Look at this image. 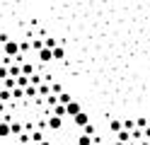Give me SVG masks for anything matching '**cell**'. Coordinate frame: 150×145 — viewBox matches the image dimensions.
<instances>
[{
  "label": "cell",
  "instance_id": "obj_1",
  "mask_svg": "<svg viewBox=\"0 0 150 145\" xmlns=\"http://www.w3.org/2000/svg\"><path fill=\"white\" fill-rule=\"evenodd\" d=\"M3 51H5V56H10V58H17V56L22 53V46L17 44V41H12V39H10L7 44H3Z\"/></svg>",
  "mask_w": 150,
  "mask_h": 145
},
{
  "label": "cell",
  "instance_id": "obj_2",
  "mask_svg": "<svg viewBox=\"0 0 150 145\" xmlns=\"http://www.w3.org/2000/svg\"><path fill=\"white\" fill-rule=\"evenodd\" d=\"M73 121H75V126H80V128H85V126L90 123V116H87L85 111H80V114H75V116H73Z\"/></svg>",
  "mask_w": 150,
  "mask_h": 145
},
{
  "label": "cell",
  "instance_id": "obj_3",
  "mask_svg": "<svg viewBox=\"0 0 150 145\" xmlns=\"http://www.w3.org/2000/svg\"><path fill=\"white\" fill-rule=\"evenodd\" d=\"M61 126H63V116H58V114H53L51 119H49V128H51V131H58Z\"/></svg>",
  "mask_w": 150,
  "mask_h": 145
},
{
  "label": "cell",
  "instance_id": "obj_4",
  "mask_svg": "<svg viewBox=\"0 0 150 145\" xmlns=\"http://www.w3.org/2000/svg\"><path fill=\"white\" fill-rule=\"evenodd\" d=\"M65 111H68V116H75V114H80L82 109H80L78 102H68V104H65Z\"/></svg>",
  "mask_w": 150,
  "mask_h": 145
},
{
  "label": "cell",
  "instance_id": "obj_5",
  "mask_svg": "<svg viewBox=\"0 0 150 145\" xmlns=\"http://www.w3.org/2000/svg\"><path fill=\"white\" fill-rule=\"evenodd\" d=\"M5 135H12V126H10V121H3V123H0V138H5Z\"/></svg>",
  "mask_w": 150,
  "mask_h": 145
},
{
  "label": "cell",
  "instance_id": "obj_6",
  "mask_svg": "<svg viewBox=\"0 0 150 145\" xmlns=\"http://www.w3.org/2000/svg\"><path fill=\"white\" fill-rule=\"evenodd\" d=\"M36 94H39V87L36 85H27L24 87V97H36Z\"/></svg>",
  "mask_w": 150,
  "mask_h": 145
},
{
  "label": "cell",
  "instance_id": "obj_7",
  "mask_svg": "<svg viewBox=\"0 0 150 145\" xmlns=\"http://www.w3.org/2000/svg\"><path fill=\"white\" fill-rule=\"evenodd\" d=\"M131 135H133L131 131H126V128H121V131L116 133V138H119V140H124V143H128V138H131Z\"/></svg>",
  "mask_w": 150,
  "mask_h": 145
},
{
  "label": "cell",
  "instance_id": "obj_8",
  "mask_svg": "<svg viewBox=\"0 0 150 145\" xmlns=\"http://www.w3.org/2000/svg\"><path fill=\"white\" fill-rule=\"evenodd\" d=\"M78 145H92V135L90 133H82L80 138H78Z\"/></svg>",
  "mask_w": 150,
  "mask_h": 145
},
{
  "label": "cell",
  "instance_id": "obj_9",
  "mask_svg": "<svg viewBox=\"0 0 150 145\" xmlns=\"http://www.w3.org/2000/svg\"><path fill=\"white\" fill-rule=\"evenodd\" d=\"M63 58H65V51H63L61 46H56L53 48V61H63Z\"/></svg>",
  "mask_w": 150,
  "mask_h": 145
},
{
  "label": "cell",
  "instance_id": "obj_10",
  "mask_svg": "<svg viewBox=\"0 0 150 145\" xmlns=\"http://www.w3.org/2000/svg\"><path fill=\"white\" fill-rule=\"evenodd\" d=\"M29 82H32V77H29V75H24V73H22L20 77H17V85H20V87H27Z\"/></svg>",
  "mask_w": 150,
  "mask_h": 145
},
{
  "label": "cell",
  "instance_id": "obj_11",
  "mask_svg": "<svg viewBox=\"0 0 150 145\" xmlns=\"http://www.w3.org/2000/svg\"><path fill=\"white\" fill-rule=\"evenodd\" d=\"M0 99H3V102H10V99H12V90H7V87H5V90H0Z\"/></svg>",
  "mask_w": 150,
  "mask_h": 145
},
{
  "label": "cell",
  "instance_id": "obj_12",
  "mask_svg": "<svg viewBox=\"0 0 150 145\" xmlns=\"http://www.w3.org/2000/svg\"><path fill=\"white\" fill-rule=\"evenodd\" d=\"M109 128L114 131V133H119L121 128H124V123H121V121H109Z\"/></svg>",
  "mask_w": 150,
  "mask_h": 145
},
{
  "label": "cell",
  "instance_id": "obj_13",
  "mask_svg": "<svg viewBox=\"0 0 150 145\" xmlns=\"http://www.w3.org/2000/svg\"><path fill=\"white\" fill-rule=\"evenodd\" d=\"M10 75L12 77H20L22 75V65H10Z\"/></svg>",
  "mask_w": 150,
  "mask_h": 145
},
{
  "label": "cell",
  "instance_id": "obj_14",
  "mask_svg": "<svg viewBox=\"0 0 150 145\" xmlns=\"http://www.w3.org/2000/svg\"><path fill=\"white\" fill-rule=\"evenodd\" d=\"M58 102H61V104H68V102H73V99H70L68 92H61V94H58Z\"/></svg>",
  "mask_w": 150,
  "mask_h": 145
},
{
  "label": "cell",
  "instance_id": "obj_15",
  "mask_svg": "<svg viewBox=\"0 0 150 145\" xmlns=\"http://www.w3.org/2000/svg\"><path fill=\"white\" fill-rule=\"evenodd\" d=\"M53 114H58V116H65V114H68V111H65V104H56Z\"/></svg>",
  "mask_w": 150,
  "mask_h": 145
},
{
  "label": "cell",
  "instance_id": "obj_16",
  "mask_svg": "<svg viewBox=\"0 0 150 145\" xmlns=\"http://www.w3.org/2000/svg\"><path fill=\"white\" fill-rule=\"evenodd\" d=\"M22 73H24V75H34V68H32V63H24V65H22Z\"/></svg>",
  "mask_w": 150,
  "mask_h": 145
},
{
  "label": "cell",
  "instance_id": "obj_17",
  "mask_svg": "<svg viewBox=\"0 0 150 145\" xmlns=\"http://www.w3.org/2000/svg\"><path fill=\"white\" fill-rule=\"evenodd\" d=\"M32 48H34V51H41V48H44V41H39V39H34V41H32Z\"/></svg>",
  "mask_w": 150,
  "mask_h": 145
},
{
  "label": "cell",
  "instance_id": "obj_18",
  "mask_svg": "<svg viewBox=\"0 0 150 145\" xmlns=\"http://www.w3.org/2000/svg\"><path fill=\"white\" fill-rule=\"evenodd\" d=\"M12 126V135H22V126L20 123H10Z\"/></svg>",
  "mask_w": 150,
  "mask_h": 145
},
{
  "label": "cell",
  "instance_id": "obj_19",
  "mask_svg": "<svg viewBox=\"0 0 150 145\" xmlns=\"http://www.w3.org/2000/svg\"><path fill=\"white\" fill-rule=\"evenodd\" d=\"M44 46L46 48H56V39H44Z\"/></svg>",
  "mask_w": 150,
  "mask_h": 145
},
{
  "label": "cell",
  "instance_id": "obj_20",
  "mask_svg": "<svg viewBox=\"0 0 150 145\" xmlns=\"http://www.w3.org/2000/svg\"><path fill=\"white\" fill-rule=\"evenodd\" d=\"M133 126H136V123L131 121V119H126V121H124V128H126V131H131V133H133Z\"/></svg>",
  "mask_w": 150,
  "mask_h": 145
},
{
  "label": "cell",
  "instance_id": "obj_21",
  "mask_svg": "<svg viewBox=\"0 0 150 145\" xmlns=\"http://www.w3.org/2000/svg\"><path fill=\"white\" fill-rule=\"evenodd\" d=\"M32 140H34V143H41V140H44V135L36 131V133H32Z\"/></svg>",
  "mask_w": 150,
  "mask_h": 145
},
{
  "label": "cell",
  "instance_id": "obj_22",
  "mask_svg": "<svg viewBox=\"0 0 150 145\" xmlns=\"http://www.w3.org/2000/svg\"><path fill=\"white\" fill-rule=\"evenodd\" d=\"M85 133H90V135H92V133H95V126H92V123H87V126H85Z\"/></svg>",
  "mask_w": 150,
  "mask_h": 145
},
{
  "label": "cell",
  "instance_id": "obj_23",
  "mask_svg": "<svg viewBox=\"0 0 150 145\" xmlns=\"http://www.w3.org/2000/svg\"><path fill=\"white\" fill-rule=\"evenodd\" d=\"M136 123H138V126H140V128H145V126H148V119H138V121H136Z\"/></svg>",
  "mask_w": 150,
  "mask_h": 145
},
{
  "label": "cell",
  "instance_id": "obj_24",
  "mask_svg": "<svg viewBox=\"0 0 150 145\" xmlns=\"http://www.w3.org/2000/svg\"><path fill=\"white\" fill-rule=\"evenodd\" d=\"M7 41H10V36H7V34H0V44H7Z\"/></svg>",
  "mask_w": 150,
  "mask_h": 145
},
{
  "label": "cell",
  "instance_id": "obj_25",
  "mask_svg": "<svg viewBox=\"0 0 150 145\" xmlns=\"http://www.w3.org/2000/svg\"><path fill=\"white\" fill-rule=\"evenodd\" d=\"M143 135H145V138H150V128H148V126H145V131H143Z\"/></svg>",
  "mask_w": 150,
  "mask_h": 145
},
{
  "label": "cell",
  "instance_id": "obj_26",
  "mask_svg": "<svg viewBox=\"0 0 150 145\" xmlns=\"http://www.w3.org/2000/svg\"><path fill=\"white\" fill-rule=\"evenodd\" d=\"M39 145H51V143H49V140H41V143H39Z\"/></svg>",
  "mask_w": 150,
  "mask_h": 145
},
{
  "label": "cell",
  "instance_id": "obj_27",
  "mask_svg": "<svg viewBox=\"0 0 150 145\" xmlns=\"http://www.w3.org/2000/svg\"><path fill=\"white\" fill-rule=\"evenodd\" d=\"M114 145H126V143H124V140H116V143H114Z\"/></svg>",
  "mask_w": 150,
  "mask_h": 145
}]
</instances>
